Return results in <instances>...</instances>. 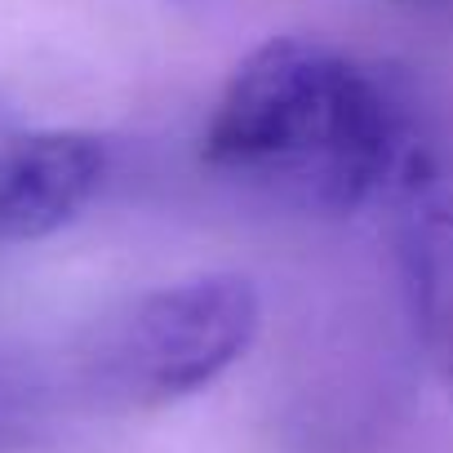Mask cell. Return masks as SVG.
I'll list each match as a JSON object with an SVG mask.
<instances>
[{
	"instance_id": "1",
	"label": "cell",
	"mask_w": 453,
	"mask_h": 453,
	"mask_svg": "<svg viewBox=\"0 0 453 453\" xmlns=\"http://www.w3.org/2000/svg\"><path fill=\"white\" fill-rule=\"evenodd\" d=\"M418 134L373 67L325 41L276 36L226 81L204 165L307 213H356L391 196Z\"/></svg>"
},
{
	"instance_id": "2",
	"label": "cell",
	"mask_w": 453,
	"mask_h": 453,
	"mask_svg": "<svg viewBox=\"0 0 453 453\" xmlns=\"http://www.w3.org/2000/svg\"><path fill=\"white\" fill-rule=\"evenodd\" d=\"M258 325V289L232 272L147 289L94 334L89 382L116 404H173L232 369L254 347Z\"/></svg>"
},
{
	"instance_id": "3",
	"label": "cell",
	"mask_w": 453,
	"mask_h": 453,
	"mask_svg": "<svg viewBox=\"0 0 453 453\" xmlns=\"http://www.w3.org/2000/svg\"><path fill=\"white\" fill-rule=\"evenodd\" d=\"M387 200L418 338L453 395V138L422 129Z\"/></svg>"
},
{
	"instance_id": "4",
	"label": "cell",
	"mask_w": 453,
	"mask_h": 453,
	"mask_svg": "<svg viewBox=\"0 0 453 453\" xmlns=\"http://www.w3.org/2000/svg\"><path fill=\"white\" fill-rule=\"evenodd\" d=\"M111 173V142L85 129H41L0 151V245H27L76 222Z\"/></svg>"
},
{
	"instance_id": "5",
	"label": "cell",
	"mask_w": 453,
	"mask_h": 453,
	"mask_svg": "<svg viewBox=\"0 0 453 453\" xmlns=\"http://www.w3.org/2000/svg\"><path fill=\"white\" fill-rule=\"evenodd\" d=\"M404 14L413 19H426V23H440V27H453V0H391Z\"/></svg>"
}]
</instances>
